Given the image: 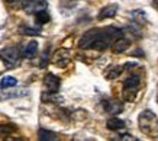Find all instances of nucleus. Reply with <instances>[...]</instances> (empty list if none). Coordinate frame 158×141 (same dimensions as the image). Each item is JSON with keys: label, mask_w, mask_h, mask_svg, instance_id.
Listing matches in <instances>:
<instances>
[{"label": "nucleus", "mask_w": 158, "mask_h": 141, "mask_svg": "<svg viewBox=\"0 0 158 141\" xmlns=\"http://www.w3.org/2000/svg\"><path fill=\"white\" fill-rule=\"evenodd\" d=\"M97 31L99 29H90L87 31L86 34L83 35L80 41H78V47L83 49H89L93 47V42H94V39H96V35H97Z\"/></svg>", "instance_id": "nucleus-9"}, {"label": "nucleus", "mask_w": 158, "mask_h": 141, "mask_svg": "<svg viewBox=\"0 0 158 141\" xmlns=\"http://www.w3.org/2000/svg\"><path fill=\"white\" fill-rule=\"evenodd\" d=\"M18 84V80L13 76H5L0 80V88H15Z\"/></svg>", "instance_id": "nucleus-17"}, {"label": "nucleus", "mask_w": 158, "mask_h": 141, "mask_svg": "<svg viewBox=\"0 0 158 141\" xmlns=\"http://www.w3.org/2000/svg\"><path fill=\"white\" fill-rule=\"evenodd\" d=\"M157 102H158V96H157Z\"/></svg>", "instance_id": "nucleus-23"}, {"label": "nucleus", "mask_w": 158, "mask_h": 141, "mask_svg": "<svg viewBox=\"0 0 158 141\" xmlns=\"http://www.w3.org/2000/svg\"><path fill=\"white\" fill-rule=\"evenodd\" d=\"M9 88H0V102H5L7 99H13V97H22L28 95L26 89H13L7 90Z\"/></svg>", "instance_id": "nucleus-7"}, {"label": "nucleus", "mask_w": 158, "mask_h": 141, "mask_svg": "<svg viewBox=\"0 0 158 141\" xmlns=\"http://www.w3.org/2000/svg\"><path fill=\"white\" fill-rule=\"evenodd\" d=\"M118 5H109V6H105L102 7L99 15H97V19L99 20H103V19H109V18H115L116 13H118Z\"/></svg>", "instance_id": "nucleus-11"}, {"label": "nucleus", "mask_w": 158, "mask_h": 141, "mask_svg": "<svg viewBox=\"0 0 158 141\" xmlns=\"http://www.w3.org/2000/svg\"><path fill=\"white\" fill-rule=\"evenodd\" d=\"M106 126H107V130H110V131H119V130L125 128V121L119 119L118 117L109 118L107 122H106Z\"/></svg>", "instance_id": "nucleus-13"}, {"label": "nucleus", "mask_w": 158, "mask_h": 141, "mask_svg": "<svg viewBox=\"0 0 158 141\" xmlns=\"http://www.w3.org/2000/svg\"><path fill=\"white\" fill-rule=\"evenodd\" d=\"M0 58L3 60L6 68H13L19 60V51L16 47H6L0 51Z\"/></svg>", "instance_id": "nucleus-4"}, {"label": "nucleus", "mask_w": 158, "mask_h": 141, "mask_svg": "<svg viewBox=\"0 0 158 141\" xmlns=\"http://www.w3.org/2000/svg\"><path fill=\"white\" fill-rule=\"evenodd\" d=\"M123 71V67L122 66H110L107 70L105 71V77L107 80H113V79H118Z\"/></svg>", "instance_id": "nucleus-14"}, {"label": "nucleus", "mask_w": 158, "mask_h": 141, "mask_svg": "<svg viewBox=\"0 0 158 141\" xmlns=\"http://www.w3.org/2000/svg\"><path fill=\"white\" fill-rule=\"evenodd\" d=\"M138 125L141 132L148 138H158V118L152 111L145 109L139 113Z\"/></svg>", "instance_id": "nucleus-2"}, {"label": "nucleus", "mask_w": 158, "mask_h": 141, "mask_svg": "<svg viewBox=\"0 0 158 141\" xmlns=\"http://www.w3.org/2000/svg\"><path fill=\"white\" fill-rule=\"evenodd\" d=\"M38 138L41 141H57L58 140V137L55 132L48 131V130H44V128H41L38 131Z\"/></svg>", "instance_id": "nucleus-16"}, {"label": "nucleus", "mask_w": 158, "mask_h": 141, "mask_svg": "<svg viewBox=\"0 0 158 141\" xmlns=\"http://www.w3.org/2000/svg\"><path fill=\"white\" fill-rule=\"evenodd\" d=\"M61 86V80L52 73H48L44 77V90L47 93H57Z\"/></svg>", "instance_id": "nucleus-6"}, {"label": "nucleus", "mask_w": 158, "mask_h": 141, "mask_svg": "<svg viewBox=\"0 0 158 141\" xmlns=\"http://www.w3.org/2000/svg\"><path fill=\"white\" fill-rule=\"evenodd\" d=\"M23 10H26L28 13H38V12H42V10L48 9V3L47 0H25L23 5H22Z\"/></svg>", "instance_id": "nucleus-5"}, {"label": "nucleus", "mask_w": 158, "mask_h": 141, "mask_svg": "<svg viewBox=\"0 0 158 141\" xmlns=\"http://www.w3.org/2000/svg\"><path fill=\"white\" fill-rule=\"evenodd\" d=\"M70 60H71L70 51L62 48V49H58L57 53H55V55H54V58H52V63L60 66V67H65V66L70 63Z\"/></svg>", "instance_id": "nucleus-10"}, {"label": "nucleus", "mask_w": 158, "mask_h": 141, "mask_svg": "<svg viewBox=\"0 0 158 141\" xmlns=\"http://www.w3.org/2000/svg\"><path fill=\"white\" fill-rule=\"evenodd\" d=\"M129 45H131L129 39L120 36V38H118L115 42L112 44V51L116 54H120V53H123V51H126V49L129 48Z\"/></svg>", "instance_id": "nucleus-12"}, {"label": "nucleus", "mask_w": 158, "mask_h": 141, "mask_svg": "<svg viewBox=\"0 0 158 141\" xmlns=\"http://www.w3.org/2000/svg\"><path fill=\"white\" fill-rule=\"evenodd\" d=\"M35 18H36V22L39 25H44V24H48L51 18H49L48 12L47 10H42V12H38V13H35Z\"/></svg>", "instance_id": "nucleus-18"}, {"label": "nucleus", "mask_w": 158, "mask_h": 141, "mask_svg": "<svg viewBox=\"0 0 158 141\" xmlns=\"http://www.w3.org/2000/svg\"><path fill=\"white\" fill-rule=\"evenodd\" d=\"M103 109L110 115H116V113H120L123 111V105L116 99H106V100H103Z\"/></svg>", "instance_id": "nucleus-8"}, {"label": "nucleus", "mask_w": 158, "mask_h": 141, "mask_svg": "<svg viewBox=\"0 0 158 141\" xmlns=\"http://www.w3.org/2000/svg\"><path fill=\"white\" fill-rule=\"evenodd\" d=\"M36 51H38V42L36 41H29L26 44V47H25L23 55L26 58H34L36 55Z\"/></svg>", "instance_id": "nucleus-15"}, {"label": "nucleus", "mask_w": 158, "mask_h": 141, "mask_svg": "<svg viewBox=\"0 0 158 141\" xmlns=\"http://www.w3.org/2000/svg\"><path fill=\"white\" fill-rule=\"evenodd\" d=\"M141 79L138 74H132L128 79H125L123 82V99L126 102H134L136 93H138Z\"/></svg>", "instance_id": "nucleus-3"}, {"label": "nucleus", "mask_w": 158, "mask_h": 141, "mask_svg": "<svg viewBox=\"0 0 158 141\" xmlns=\"http://www.w3.org/2000/svg\"><path fill=\"white\" fill-rule=\"evenodd\" d=\"M19 32H20V34H23V35H39V34H41V31H39V29L29 28V26H20Z\"/></svg>", "instance_id": "nucleus-20"}, {"label": "nucleus", "mask_w": 158, "mask_h": 141, "mask_svg": "<svg viewBox=\"0 0 158 141\" xmlns=\"http://www.w3.org/2000/svg\"><path fill=\"white\" fill-rule=\"evenodd\" d=\"M16 131V126L13 124H2L0 125V135H10Z\"/></svg>", "instance_id": "nucleus-19"}, {"label": "nucleus", "mask_w": 158, "mask_h": 141, "mask_svg": "<svg viewBox=\"0 0 158 141\" xmlns=\"http://www.w3.org/2000/svg\"><path fill=\"white\" fill-rule=\"evenodd\" d=\"M7 2H13V0H7Z\"/></svg>", "instance_id": "nucleus-22"}, {"label": "nucleus", "mask_w": 158, "mask_h": 141, "mask_svg": "<svg viewBox=\"0 0 158 141\" xmlns=\"http://www.w3.org/2000/svg\"><path fill=\"white\" fill-rule=\"evenodd\" d=\"M119 140H123V141H138V138L134 135H129V134H123V135L119 137Z\"/></svg>", "instance_id": "nucleus-21"}, {"label": "nucleus", "mask_w": 158, "mask_h": 141, "mask_svg": "<svg viewBox=\"0 0 158 141\" xmlns=\"http://www.w3.org/2000/svg\"><path fill=\"white\" fill-rule=\"evenodd\" d=\"M120 36H123V32L120 29H118V28H115V26H107V28L99 29L91 49L103 51V49L112 47V44H113L118 38H120Z\"/></svg>", "instance_id": "nucleus-1"}]
</instances>
